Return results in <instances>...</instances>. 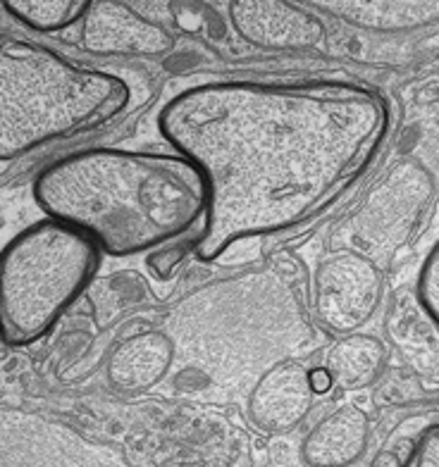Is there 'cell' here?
I'll list each match as a JSON object with an SVG mask.
<instances>
[{"label":"cell","instance_id":"cell-1","mask_svg":"<svg viewBox=\"0 0 439 467\" xmlns=\"http://www.w3.org/2000/svg\"><path fill=\"white\" fill-rule=\"evenodd\" d=\"M205 184L196 234L204 263L285 232L368 172L390 134L378 91L351 81H213L177 93L158 117Z\"/></svg>","mask_w":439,"mask_h":467},{"label":"cell","instance_id":"cell-2","mask_svg":"<svg viewBox=\"0 0 439 467\" xmlns=\"http://www.w3.org/2000/svg\"><path fill=\"white\" fill-rule=\"evenodd\" d=\"M34 201L99 253L122 258L192 232L204 220L205 184L180 153L89 148L46 167Z\"/></svg>","mask_w":439,"mask_h":467},{"label":"cell","instance_id":"cell-3","mask_svg":"<svg viewBox=\"0 0 439 467\" xmlns=\"http://www.w3.org/2000/svg\"><path fill=\"white\" fill-rule=\"evenodd\" d=\"M127 81L25 38L0 44V162L93 131L122 115Z\"/></svg>","mask_w":439,"mask_h":467},{"label":"cell","instance_id":"cell-4","mask_svg":"<svg viewBox=\"0 0 439 467\" xmlns=\"http://www.w3.org/2000/svg\"><path fill=\"white\" fill-rule=\"evenodd\" d=\"M100 253L77 229L46 220L0 251V338L29 346L48 334L99 270Z\"/></svg>","mask_w":439,"mask_h":467},{"label":"cell","instance_id":"cell-5","mask_svg":"<svg viewBox=\"0 0 439 467\" xmlns=\"http://www.w3.org/2000/svg\"><path fill=\"white\" fill-rule=\"evenodd\" d=\"M433 177L418 162H402L351 220L356 248L365 253H390L403 246L421 227L433 203Z\"/></svg>","mask_w":439,"mask_h":467},{"label":"cell","instance_id":"cell-6","mask_svg":"<svg viewBox=\"0 0 439 467\" xmlns=\"http://www.w3.org/2000/svg\"><path fill=\"white\" fill-rule=\"evenodd\" d=\"M382 296L378 265L359 251L334 253L318 265L313 306L318 320L334 332H353L371 320Z\"/></svg>","mask_w":439,"mask_h":467},{"label":"cell","instance_id":"cell-7","mask_svg":"<svg viewBox=\"0 0 439 467\" xmlns=\"http://www.w3.org/2000/svg\"><path fill=\"white\" fill-rule=\"evenodd\" d=\"M81 46L96 56H165L174 38L127 3L96 0L81 19Z\"/></svg>","mask_w":439,"mask_h":467},{"label":"cell","instance_id":"cell-8","mask_svg":"<svg viewBox=\"0 0 439 467\" xmlns=\"http://www.w3.org/2000/svg\"><path fill=\"white\" fill-rule=\"evenodd\" d=\"M236 34L251 46L267 50L316 48L325 38V26L316 13L282 0H242L229 5Z\"/></svg>","mask_w":439,"mask_h":467},{"label":"cell","instance_id":"cell-9","mask_svg":"<svg viewBox=\"0 0 439 467\" xmlns=\"http://www.w3.org/2000/svg\"><path fill=\"white\" fill-rule=\"evenodd\" d=\"M313 399L308 369L301 363H282L256 384L248 412L260 431L282 434L308 415Z\"/></svg>","mask_w":439,"mask_h":467},{"label":"cell","instance_id":"cell-10","mask_svg":"<svg viewBox=\"0 0 439 467\" xmlns=\"http://www.w3.org/2000/svg\"><path fill=\"white\" fill-rule=\"evenodd\" d=\"M318 13L332 17L365 31H411L423 29L437 22V3L423 0H316L310 3Z\"/></svg>","mask_w":439,"mask_h":467},{"label":"cell","instance_id":"cell-11","mask_svg":"<svg viewBox=\"0 0 439 467\" xmlns=\"http://www.w3.org/2000/svg\"><path fill=\"white\" fill-rule=\"evenodd\" d=\"M368 446V415L356 406H341L316 424L303 441V461L310 467H347Z\"/></svg>","mask_w":439,"mask_h":467},{"label":"cell","instance_id":"cell-12","mask_svg":"<svg viewBox=\"0 0 439 467\" xmlns=\"http://www.w3.org/2000/svg\"><path fill=\"white\" fill-rule=\"evenodd\" d=\"M172 363V344L162 332H143L127 338L112 350L108 379L115 389L139 394L155 387Z\"/></svg>","mask_w":439,"mask_h":467},{"label":"cell","instance_id":"cell-13","mask_svg":"<svg viewBox=\"0 0 439 467\" xmlns=\"http://www.w3.org/2000/svg\"><path fill=\"white\" fill-rule=\"evenodd\" d=\"M384 365V346L368 334H353L332 346L325 369L341 389L368 387Z\"/></svg>","mask_w":439,"mask_h":467},{"label":"cell","instance_id":"cell-14","mask_svg":"<svg viewBox=\"0 0 439 467\" xmlns=\"http://www.w3.org/2000/svg\"><path fill=\"white\" fill-rule=\"evenodd\" d=\"M7 13L37 31H60L75 26L89 10L87 0H7Z\"/></svg>","mask_w":439,"mask_h":467},{"label":"cell","instance_id":"cell-15","mask_svg":"<svg viewBox=\"0 0 439 467\" xmlns=\"http://www.w3.org/2000/svg\"><path fill=\"white\" fill-rule=\"evenodd\" d=\"M415 301L423 306V313L430 317V322H437L439 317V248L434 246L433 253L425 258L421 277H418V291Z\"/></svg>","mask_w":439,"mask_h":467},{"label":"cell","instance_id":"cell-16","mask_svg":"<svg viewBox=\"0 0 439 467\" xmlns=\"http://www.w3.org/2000/svg\"><path fill=\"white\" fill-rule=\"evenodd\" d=\"M399 467H439V437L437 427L427 430L421 441L411 449L409 458Z\"/></svg>","mask_w":439,"mask_h":467},{"label":"cell","instance_id":"cell-17","mask_svg":"<svg viewBox=\"0 0 439 467\" xmlns=\"http://www.w3.org/2000/svg\"><path fill=\"white\" fill-rule=\"evenodd\" d=\"M308 379H310V389H313V394H316V396L328 394L329 389L334 387V384H332V377H329V372H328V369H325V368L310 369V372H308Z\"/></svg>","mask_w":439,"mask_h":467}]
</instances>
